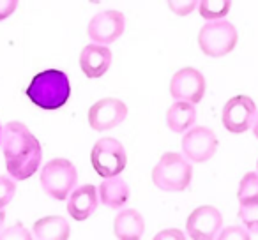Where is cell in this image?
<instances>
[{
	"label": "cell",
	"mask_w": 258,
	"mask_h": 240,
	"mask_svg": "<svg viewBox=\"0 0 258 240\" xmlns=\"http://www.w3.org/2000/svg\"><path fill=\"white\" fill-rule=\"evenodd\" d=\"M219 238L221 240H228V238H242V240H247L249 238V233L246 229H242L240 226H230V228L223 229L219 233Z\"/></svg>",
	"instance_id": "d4e9b609"
},
{
	"label": "cell",
	"mask_w": 258,
	"mask_h": 240,
	"mask_svg": "<svg viewBox=\"0 0 258 240\" xmlns=\"http://www.w3.org/2000/svg\"><path fill=\"white\" fill-rule=\"evenodd\" d=\"M256 168H258V161H256Z\"/></svg>",
	"instance_id": "4dcf8cb0"
},
{
	"label": "cell",
	"mask_w": 258,
	"mask_h": 240,
	"mask_svg": "<svg viewBox=\"0 0 258 240\" xmlns=\"http://www.w3.org/2000/svg\"><path fill=\"white\" fill-rule=\"evenodd\" d=\"M125 16L120 11H101L89 22L87 36L99 44H111L124 34Z\"/></svg>",
	"instance_id": "8fae6325"
},
{
	"label": "cell",
	"mask_w": 258,
	"mask_h": 240,
	"mask_svg": "<svg viewBox=\"0 0 258 240\" xmlns=\"http://www.w3.org/2000/svg\"><path fill=\"white\" fill-rule=\"evenodd\" d=\"M197 122V106L189 101H175L166 111V126L173 133H186Z\"/></svg>",
	"instance_id": "2e32d148"
},
{
	"label": "cell",
	"mask_w": 258,
	"mask_h": 240,
	"mask_svg": "<svg viewBox=\"0 0 258 240\" xmlns=\"http://www.w3.org/2000/svg\"><path fill=\"white\" fill-rule=\"evenodd\" d=\"M27 97L41 110L53 111L62 108L71 97L69 76L58 69H46L37 72L25 90Z\"/></svg>",
	"instance_id": "7a4b0ae2"
},
{
	"label": "cell",
	"mask_w": 258,
	"mask_h": 240,
	"mask_svg": "<svg viewBox=\"0 0 258 240\" xmlns=\"http://www.w3.org/2000/svg\"><path fill=\"white\" fill-rule=\"evenodd\" d=\"M111 60H113V55L110 48H106V44H87L80 53V67L83 74L90 79L104 76V72L110 69Z\"/></svg>",
	"instance_id": "4fadbf2b"
},
{
	"label": "cell",
	"mask_w": 258,
	"mask_h": 240,
	"mask_svg": "<svg viewBox=\"0 0 258 240\" xmlns=\"http://www.w3.org/2000/svg\"><path fill=\"white\" fill-rule=\"evenodd\" d=\"M232 9V0H198V13L204 20H221Z\"/></svg>",
	"instance_id": "d6986e66"
},
{
	"label": "cell",
	"mask_w": 258,
	"mask_h": 240,
	"mask_svg": "<svg viewBox=\"0 0 258 240\" xmlns=\"http://www.w3.org/2000/svg\"><path fill=\"white\" fill-rule=\"evenodd\" d=\"M99 191V200L103 205L110 208H120L125 205V201L129 200V184L122 179L120 175L117 177H110V179H104L101 182V186L97 187Z\"/></svg>",
	"instance_id": "e0dca14e"
},
{
	"label": "cell",
	"mask_w": 258,
	"mask_h": 240,
	"mask_svg": "<svg viewBox=\"0 0 258 240\" xmlns=\"http://www.w3.org/2000/svg\"><path fill=\"white\" fill-rule=\"evenodd\" d=\"M170 11L177 16H187L197 9L198 0H166Z\"/></svg>",
	"instance_id": "603a6c76"
},
{
	"label": "cell",
	"mask_w": 258,
	"mask_h": 240,
	"mask_svg": "<svg viewBox=\"0 0 258 240\" xmlns=\"http://www.w3.org/2000/svg\"><path fill=\"white\" fill-rule=\"evenodd\" d=\"M0 147L4 150L6 168L13 179L22 182L36 175L43 161V147L25 124L18 120L6 124Z\"/></svg>",
	"instance_id": "6da1fadb"
},
{
	"label": "cell",
	"mask_w": 258,
	"mask_h": 240,
	"mask_svg": "<svg viewBox=\"0 0 258 240\" xmlns=\"http://www.w3.org/2000/svg\"><path fill=\"white\" fill-rule=\"evenodd\" d=\"M32 233L22 224V222H16L15 226H11L9 229H6L4 233H0V240H8V238H22V240H30L32 238Z\"/></svg>",
	"instance_id": "cb8c5ba5"
},
{
	"label": "cell",
	"mask_w": 258,
	"mask_h": 240,
	"mask_svg": "<svg viewBox=\"0 0 258 240\" xmlns=\"http://www.w3.org/2000/svg\"><path fill=\"white\" fill-rule=\"evenodd\" d=\"M239 34L237 29L226 20H211L198 32V46L207 57L219 58L232 53L237 46Z\"/></svg>",
	"instance_id": "5b68a950"
},
{
	"label": "cell",
	"mask_w": 258,
	"mask_h": 240,
	"mask_svg": "<svg viewBox=\"0 0 258 240\" xmlns=\"http://www.w3.org/2000/svg\"><path fill=\"white\" fill-rule=\"evenodd\" d=\"M253 134L258 140V111H256V117H254V122H253Z\"/></svg>",
	"instance_id": "83f0119b"
},
{
	"label": "cell",
	"mask_w": 258,
	"mask_h": 240,
	"mask_svg": "<svg viewBox=\"0 0 258 240\" xmlns=\"http://www.w3.org/2000/svg\"><path fill=\"white\" fill-rule=\"evenodd\" d=\"M237 200L240 205L258 203V173L249 172L242 177L237 191Z\"/></svg>",
	"instance_id": "ffe728a7"
},
{
	"label": "cell",
	"mask_w": 258,
	"mask_h": 240,
	"mask_svg": "<svg viewBox=\"0 0 258 240\" xmlns=\"http://www.w3.org/2000/svg\"><path fill=\"white\" fill-rule=\"evenodd\" d=\"M34 236L39 240H68L71 236V226L68 219L60 215H46L34 222Z\"/></svg>",
	"instance_id": "ac0fdd59"
},
{
	"label": "cell",
	"mask_w": 258,
	"mask_h": 240,
	"mask_svg": "<svg viewBox=\"0 0 258 240\" xmlns=\"http://www.w3.org/2000/svg\"><path fill=\"white\" fill-rule=\"evenodd\" d=\"M156 238L161 240V238H184V233L179 231V229H165L161 231L159 235H156Z\"/></svg>",
	"instance_id": "4316f807"
},
{
	"label": "cell",
	"mask_w": 258,
	"mask_h": 240,
	"mask_svg": "<svg viewBox=\"0 0 258 240\" xmlns=\"http://www.w3.org/2000/svg\"><path fill=\"white\" fill-rule=\"evenodd\" d=\"M76 182H78V172H76L75 165L64 157L51 159L41 170L39 184L44 193L53 200H68L69 193L75 189Z\"/></svg>",
	"instance_id": "277c9868"
},
{
	"label": "cell",
	"mask_w": 258,
	"mask_h": 240,
	"mask_svg": "<svg viewBox=\"0 0 258 240\" xmlns=\"http://www.w3.org/2000/svg\"><path fill=\"white\" fill-rule=\"evenodd\" d=\"M97 187L85 184L71 191L68 201V212L75 221H85L97 208Z\"/></svg>",
	"instance_id": "5bb4252c"
},
{
	"label": "cell",
	"mask_w": 258,
	"mask_h": 240,
	"mask_svg": "<svg viewBox=\"0 0 258 240\" xmlns=\"http://www.w3.org/2000/svg\"><path fill=\"white\" fill-rule=\"evenodd\" d=\"M144 231V215L135 208H125L113 219V233L118 240H140Z\"/></svg>",
	"instance_id": "9a60e30c"
},
{
	"label": "cell",
	"mask_w": 258,
	"mask_h": 240,
	"mask_svg": "<svg viewBox=\"0 0 258 240\" xmlns=\"http://www.w3.org/2000/svg\"><path fill=\"white\" fill-rule=\"evenodd\" d=\"M193 179V166L186 155L179 152H166L152 170V182L158 189L179 193L186 191Z\"/></svg>",
	"instance_id": "3957f363"
},
{
	"label": "cell",
	"mask_w": 258,
	"mask_h": 240,
	"mask_svg": "<svg viewBox=\"0 0 258 240\" xmlns=\"http://www.w3.org/2000/svg\"><path fill=\"white\" fill-rule=\"evenodd\" d=\"M223 215L212 205L195 208L186 221V231L193 240H212L221 231Z\"/></svg>",
	"instance_id": "7c38bea8"
},
{
	"label": "cell",
	"mask_w": 258,
	"mask_h": 240,
	"mask_svg": "<svg viewBox=\"0 0 258 240\" xmlns=\"http://www.w3.org/2000/svg\"><path fill=\"white\" fill-rule=\"evenodd\" d=\"M127 117V106L117 97H104L89 108V126L97 133H104L120 126Z\"/></svg>",
	"instance_id": "ba28073f"
},
{
	"label": "cell",
	"mask_w": 258,
	"mask_h": 240,
	"mask_svg": "<svg viewBox=\"0 0 258 240\" xmlns=\"http://www.w3.org/2000/svg\"><path fill=\"white\" fill-rule=\"evenodd\" d=\"M90 163L94 172L103 179L117 177L127 166V154L124 145L115 138H101L94 143L90 152Z\"/></svg>",
	"instance_id": "8992f818"
},
{
	"label": "cell",
	"mask_w": 258,
	"mask_h": 240,
	"mask_svg": "<svg viewBox=\"0 0 258 240\" xmlns=\"http://www.w3.org/2000/svg\"><path fill=\"white\" fill-rule=\"evenodd\" d=\"M0 140H2V126H0Z\"/></svg>",
	"instance_id": "f546056e"
},
{
	"label": "cell",
	"mask_w": 258,
	"mask_h": 240,
	"mask_svg": "<svg viewBox=\"0 0 258 240\" xmlns=\"http://www.w3.org/2000/svg\"><path fill=\"white\" fill-rule=\"evenodd\" d=\"M182 154L191 163H205L214 157L218 150V138L214 131L204 126L191 127L182 136Z\"/></svg>",
	"instance_id": "9c48e42d"
},
{
	"label": "cell",
	"mask_w": 258,
	"mask_h": 240,
	"mask_svg": "<svg viewBox=\"0 0 258 240\" xmlns=\"http://www.w3.org/2000/svg\"><path fill=\"white\" fill-rule=\"evenodd\" d=\"M4 222H6V212H4V208H0V231L4 228Z\"/></svg>",
	"instance_id": "f1b7e54d"
},
{
	"label": "cell",
	"mask_w": 258,
	"mask_h": 240,
	"mask_svg": "<svg viewBox=\"0 0 258 240\" xmlns=\"http://www.w3.org/2000/svg\"><path fill=\"white\" fill-rule=\"evenodd\" d=\"M239 219L246 226L247 231L258 235V203L240 205L239 207Z\"/></svg>",
	"instance_id": "44dd1931"
},
{
	"label": "cell",
	"mask_w": 258,
	"mask_h": 240,
	"mask_svg": "<svg viewBox=\"0 0 258 240\" xmlns=\"http://www.w3.org/2000/svg\"><path fill=\"white\" fill-rule=\"evenodd\" d=\"M16 194V184L13 177L0 175V208H6Z\"/></svg>",
	"instance_id": "7402d4cb"
},
{
	"label": "cell",
	"mask_w": 258,
	"mask_h": 240,
	"mask_svg": "<svg viewBox=\"0 0 258 240\" xmlns=\"http://www.w3.org/2000/svg\"><path fill=\"white\" fill-rule=\"evenodd\" d=\"M20 0H0V22L8 20L18 9Z\"/></svg>",
	"instance_id": "484cf974"
},
{
	"label": "cell",
	"mask_w": 258,
	"mask_h": 240,
	"mask_svg": "<svg viewBox=\"0 0 258 240\" xmlns=\"http://www.w3.org/2000/svg\"><path fill=\"white\" fill-rule=\"evenodd\" d=\"M207 83L198 69L182 67L170 79V96L175 101H189L198 104L205 96Z\"/></svg>",
	"instance_id": "30bf717a"
},
{
	"label": "cell",
	"mask_w": 258,
	"mask_h": 240,
	"mask_svg": "<svg viewBox=\"0 0 258 240\" xmlns=\"http://www.w3.org/2000/svg\"><path fill=\"white\" fill-rule=\"evenodd\" d=\"M256 117V104L249 96H235L226 101L223 108V126L228 133L242 134L253 126Z\"/></svg>",
	"instance_id": "52a82bcc"
}]
</instances>
